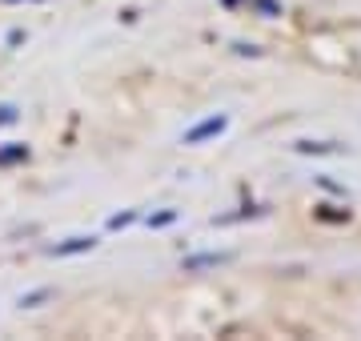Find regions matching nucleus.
<instances>
[{
	"label": "nucleus",
	"instance_id": "1",
	"mask_svg": "<svg viewBox=\"0 0 361 341\" xmlns=\"http://www.w3.org/2000/svg\"><path fill=\"white\" fill-rule=\"evenodd\" d=\"M221 129H225V117H213V120H205V125H197L193 132H185V144L205 141V137H213V132H221Z\"/></svg>",
	"mask_w": 361,
	"mask_h": 341
}]
</instances>
